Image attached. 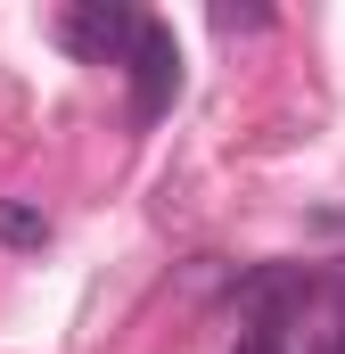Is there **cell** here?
Listing matches in <instances>:
<instances>
[{"mask_svg": "<svg viewBox=\"0 0 345 354\" xmlns=\"http://www.w3.org/2000/svg\"><path fill=\"white\" fill-rule=\"evenodd\" d=\"M263 8H214V33H255Z\"/></svg>", "mask_w": 345, "mask_h": 354, "instance_id": "cell-5", "label": "cell"}, {"mask_svg": "<svg viewBox=\"0 0 345 354\" xmlns=\"http://www.w3.org/2000/svg\"><path fill=\"white\" fill-rule=\"evenodd\" d=\"M0 248H50V214L25 198H0Z\"/></svg>", "mask_w": 345, "mask_h": 354, "instance_id": "cell-4", "label": "cell"}, {"mask_svg": "<svg viewBox=\"0 0 345 354\" xmlns=\"http://www.w3.org/2000/svg\"><path fill=\"white\" fill-rule=\"evenodd\" d=\"M313 297H321V280L304 264H255V272H239V288H230L239 322L247 330H271V338H288V322H304Z\"/></svg>", "mask_w": 345, "mask_h": 354, "instance_id": "cell-1", "label": "cell"}, {"mask_svg": "<svg viewBox=\"0 0 345 354\" xmlns=\"http://www.w3.org/2000/svg\"><path fill=\"white\" fill-rule=\"evenodd\" d=\"M58 41L90 58V66H124V50L140 41V8H124V0H83V8H66L58 17Z\"/></svg>", "mask_w": 345, "mask_h": 354, "instance_id": "cell-3", "label": "cell"}, {"mask_svg": "<svg viewBox=\"0 0 345 354\" xmlns=\"http://www.w3.org/2000/svg\"><path fill=\"white\" fill-rule=\"evenodd\" d=\"M124 66H132V115H140V124H157V115L172 107V91H181V50H172V25L140 17V41L124 50Z\"/></svg>", "mask_w": 345, "mask_h": 354, "instance_id": "cell-2", "label": "cell"}, {"mask_svg": "<svg viewBox=\"0 0 345 354\" xmlns=\"http://www.w3.org/2000/svg\"><path fill=\"white\" fill-rule=\"evenodd\" d=\"M329 297H337V330H345V272H337V280H329Z\"/></svg>", "mask_w": 345, "mask_h": 354, "instance_id": "cell-8", "label": "cell"}, {"mask_svg": "<svg viewBox=\"0 0 345 354\" xmlns=\"http://www.w3.org/2000/svg\"><path fill=\"white\" fill-rule=\"evenodd\" d=\"M230 354H288V338H271V330H239V346Z\"/></svg>", "mask_w": 345, "mask_h": 354, "instance_id": "cell-6", "label": "cell"}, {"mask_svg": "<svg viewBox=\"0 0 345 354\" xmlns=\"http://www.w3.org/2000/svg\"><path fill=\"white\" fill-rule=\"evenodd\" d=\"M313 354H345V330H321V346Z\"/></svg>", "mask_w": 345, "mask_h": 354, "instance_id": "cell-7", "label": "cell"}]
</instances>
